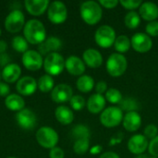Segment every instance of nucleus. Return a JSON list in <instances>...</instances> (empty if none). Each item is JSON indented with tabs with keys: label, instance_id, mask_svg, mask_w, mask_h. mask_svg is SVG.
<instances>
[{
	"label": "nucleus",
	"instance_id": "obj_48",
	"mask_svg": "<svg viewBox=\"0 0 158 158\" xmlns=\"http://www.w3.org/2000/svg\"><path fill=\"white\" fill-rule=\"evenodd\" d=\"M135 158H148V156L143 154V155H139V156H137Z\"/></svg>",
	"mask_w": 158,
	"mask_h": 158
},
{
	"label": "nucleus",
	"instance_id": "obj_30",
	"mask_svg": "<svg viewBox=\"0 0 158 158\" xmlns=\"http://www.w3.org/2000/svg\"><path fill=\"white\" fill-rule=\"evenodd\" d=\"M124 23L127 28L134 30L139 27L141 23V17L136 11H130L126 14L124 18Z\"/></svg>",
	"mask_w": 158,
	"mask_h": 158
},
{
	"label": "nucleus",
	"instance_id": "obj_47",
	"mask_svg": "<svg viewBox=\"0 0 158 158\" xmlns=\"http://www.w3.org/2000/svg\"><path fill=\"white\" fill-rule=\"evenodd\" d=\"M101 146H94V147H93L92 148V150H91V153L92 154H99L100 152H101Z\"/></svg>",
	"mask_w": 158,
	"mask_h": 158
},
{
	"label": "nucleus",
	"instance_id": "obj_44",
	"mask_svg": "<svg viewBox=\"0 0 158 158\" xmlns=\"http://www.w3.org/2000/svg\"><path fill=\"white\" fill-rule=\"evenodd\" d=\"M9 61H10V57L7 54H1L0 55V66L1 67H6V65L9 64Z\"/></svg>",
	"mask_w": 158,
	"mask_h": 158
},
{
	"label": "nucleus",
	"instance_id": "obj_45",
	"mask_svg": "<svg viewBox=\"0 0 158 158\" xmlns=\"http://www.w3.org/2000/svg\"><path fill=\"white\" fill-rule=\"evenodd\" d=\"M99 158H120V156L115 152H106L102 154Z\"/></svg>",
	"mask_w": 158,
	"mask_h": 158
},
{
	"label": "nucleus",
	"instance_id": "obj_18",
	"mask_svg": "<svg viewBox=\"0 0 158 158\" xmlns=\"http://www.w3.org/2000/svg\"><path fill=\"white\" fill-rule=\"evenodd\" d=\"M21 68L17 63H9L3 68L1 71L2 79L6 83H14L20 79Z\"/></svg>",
	"mask_w": 158,
	"mask_h": 158
},
{
	"label": "nucleus",
	"instance_id": "obj_2",
	"mask_svg": "<svg viewBox=\"0 0 158 158\" xmlns=\"http://www.w3.org/2000/svg\"><path fill=\"white\" fill-rule=\"evenodd\" d=\"M80 14L82 20L88 25H96L103 17V9L100 4L94 0L85 1L81 5Z\"/></svg>",
	"mask_w": 158,
	"mask_h": 158
},
{
	"label": "nucleus",
	"instance_id": "obj_41",
	"mask_svg": "<svg viewBox=\"0 0 158 158\" xmlns=\"http://www.w3.org/2000/svg\"><path fill=\"white\" fill-rule=\"evenodd\" d=\"M49 157L50 158H65V153L64 151L58 147L56 146L54 148H52L49 151Z\"/></svg>",
	"mask_w": 158,
	"mask_h": 158
},
{
	"label": "nucleus",
	"instance_id": "obj_3",
	"mask_svg": "<svg viewBox=\"0 0 158 158\" xmlns=\"http://www.w3.org/2000/svg\"><path fill=\"white\" fill-rule=\"evenodd\" d=\"M128 68V60L126 56L122 54L113 53L111 54L106 64V69L107 73L114 78L122 76Z\"/></svg>",
	"mask_w": 158,
	"mask_h": 158
},
{
	"label": "nucleus",
	"instance_id": "obj_35",
	"mask_svg": "<svg viewBox=\"0 0 158 158\" xmlns=\"http://www.w3.org/2000/svg\"><path fill=\"white\" fill-rule=\"evenodd\" d=\"M119 4L128 10L134 11L137 8H140L141 5L143 4V1L141 0H121L119 1Z\"/></svg>",
	"mask_w": 158,
	"mask_h": 158
},
{
	"label": "nucleus",
	"instance_id": "obj_15",
	"mask_svg": "<svg viewBox=\"0 0 158 158\" xmlns=\"http://www.w3.org/2000/svg\"><path fill=\"white\" fill-rule=\"evenodd\" d=\"M37 89V81L31 76L21 77L16 83V90L21 96H30L33 94Z\"/></svg>",
	"mask_w": 158,
	"mask_h": 158
},
{
	"label": "nucleus",
	"instance_id": "obj_25",
	"mask_svg": "<svg viewBox=\"0 0 158 158\" xmlns=\"http://www.w3.org/2000/svg\"><path fill=\"white\" fill-rule=\"evenodd\" d=\"M5 106L10 111H20L25 108V101L19 94H10L5 98Z\"/></svg>",
	"mask_w": 158,
	"mask_h": 158
},
{
	"label": "nucleus",
	"instance_id": "obj_28",
	"mask_svg": "<svg viewBox=\"0 0 158 158\" xmlns=\"http://www.w3.org/2000/svg\"><path fill=\"white\" fill-rule=\"evenodd\" d=\"M131 46V39L127 35L121 34L117 36L116 41L114 43V47L118 54L123 55L124 53H127L130 50Z\"/></svg>",
	"mask_w": 158,
	"mask_h": 158
},
{
	"label": "nucleus",
	"instance_id": "obj_40",
	"mask_svg": "<svg viewBox=\"0 0 158 158\" xmlns=\"http://www.w3.org/2000/svg\"><path fill=\"white\" fill-rule=\"evenodd\" d=\"M98 3L100 4L102 7H105L106 9H113L119 4V1L118 0H100Z\"/></svg>",
	"mask_w": 158,
	"mask_h": 158
},
{
	"label": "nucleus",
	"instance_id": "obj_31",
	"mask_svg": "<svg viewBox=\"0 0 158 158\" xmlns=\"http://www.w3.org/2000/svg\"><path fill=\"white\" fill-rule=\"evenodd\" d=\"M71 134L72 136L76 139H90L91 137V131L90 129L83 124H78L73 127L71 130Z\"/></svg>",
	"mask_w": 158,
	"mask_h": 158
},
{
	"label": "nucleus",
	"instance_id": "obj_27",
	"mask_svg": "<svg viewBox=\"0 0 158 158\" xmlns=\"http://www.w3.org/2000/svg\"><path fill=\"white\" fill-rule=\"evenodd\" d=\"M38 90L42 93H49L52 92L55 88V81L54 78L48 74H44L39 78L37 81Z\"/></svg>",
	"mask_w": 158,
	"mask_h": 158
},
{
	"label": "nucleus",
	"instance_id": "obj_39",
	"mask_svg": "<svg viewBox=\"0 0 158 158\" xmlns=\"http://www.w3.org/2000/svg\"><path fill=\"white\" fill-rule=\"evenodd\" d=\"M147 150L152 156L158 158V135L149 142Z\"/></svg>",
	"mask_w": 158,
	"mask_h": 158
},
{
	"label": "nucleus",
	"instance_id": "obj_52",
	"mask_svg": "<svg viewBox=\"0 0 158 158\" xmlns=\"http://www.w3.org/2000/svg\"><path fill=\"white\" fill-rule=\"evenodd\" d=\"M1 78H2V76H1V71H0V80H1Z\"/></svg>",
	"mask_w": 158,
	"mask_h": 158
},
{
	"label": "nucleus",
	"instance_id": "obj_11",
	"mask_svg": "<svg viewBox=\"0 0 158 158\" xmlns=\"http://www.w3.org/2000/svg\"><path fill=\"white\" fill-rule=\"evenodd\" d=\"M131 47L138 53L143 54L149 52L153 47L152 38L144 32H137L131 38Z\"/></svg>",
	"mask_w": 158,
	"mask_h": 158
},
{
	"label": "nucleus",
	"instance_id": "obj_7",
	"mask_svg": "<svg viewBox=\"0 0 158 158\" xmlns=\"http://www.w3.org/2000/svg\"><path fill=\"white\" fill-rule=\"evenodd\" d=\"M117 34L113 27L109 25L100 26L94 33V41L96 44L102 48H109L114 45Z\"/></svg>",
	"mask_w": 158,
	"mask_h": 158
},
{
	"label": "nucleus",
	"instance_id": "obj_32",
	"mask_svg": "<svg viewBox=\"0 0 158 158\" xmlns=\"http://www.w3.org/2000/svg\"><path fill=\"white\" fill-rule=\"evenodd\" d=\"M105 98L108 103L113 105L120 104L121 101L123 100L121 92L116 88H109L105 94Z\"/></svg>",
	"mask_w": 158,
	"mask_h": 158
},
{
	"label": "nucleus",
	"instance_id": "obj_21",
	"mask_svg": "<svg viewBox=\"0 0 158 158\" xmlns=\"http://www.w3.org/2000/svg\"><path fill=\"white\" fill-rule=\"evenodd\" d=\"M62 47V41L56 36H50L45 39L44 42L39 44L38 52L42 56H47L50 53L58 51Z\"/></svg>",
	"mask_w": 158,
	"mask_h": 158
},
{
	"label": "nucleus",
	"instance_id": "obj_36",
	"mask_svg": "<svg viewBox=\"0 0 158 158\" xmlns=\"http://www.w3.org/2000/svg\"><path fill=\"white\" fill-rule=\"evenodd\" d=\"M120 108H121L122 111L126 110L127 112H130V111H136L138 106H137V103L133 99L128 98V99H125V100L121 101Z\"/></svg>",
	"mask_w": 158,
	"mask_h": 158
},
{
	"label": "nucleus",
	"instance_id": "obj_6",
	"mask_svg": "<svg viewBox=\"0 0 158 158\" xmlns=\"http://www.w3.org/2000/svg\"><path fill=\"white\" fill-rule=\"evenodd\" d=\"M123 111L118 106H108L100 115L101 124L108 129L118 127L123 120Z\"/></svg>",
	"mask_w": 158,
	"mask_h": 158
},
{
	"label": "nucleus",
	"instance_id": "obj_51",
	"mask_svg": "<svg viewBox=\"0 0 158 158\" xmlns=\"http://www.w3.org/2000/svg\"><path fill=\"white\" fill-rule=\"evenodd\" d=\"M148 158H157V157H155V156H150V157Z\"/></svg>",
	"mask_w": 158,
	"mask_h": 158
},
{
	"label": "nucleus",
	"instance_id": "obj_9",
	"mask_svg": "<svg viewBox=\"0 0 158 158\" xmlns=\"http://www.w3.org/2000/svg\"><path fill=\"white\" fill-rule=\"evenodd\" d=\"M47 18L53 24L64 23L68 19V8L62 1H53L47 8Z\"/></svg>",
	"mask_w": 158,
	"mask_h": 158
},
{
	"label": "nucleus",
	"instance_id": "obj_20",
	"mask_svg": "<svg viewBox=\"0 0 158 158\" xmlns=\"http://www.w3.org/2000/svg\"><path fill=\"white\" fill-rule=\"evenodd\" d=\"M82 60L87 67L97 69L103 64V56L97 49L88 48L82 54Z\"/></svg>",
	"mask_w": 158,
	"mask_h": 158
},
{
	"label": "nucleus",
	"instance_id": "obj_33",
	"mask_svg": "<svg viewBox=\"0 0 158 158\" xmlns=\"http://www.w3.org/2000/svg\"><path fill=\"white\" fill-rule=\"evenodd\" d=\"M90 149V139L76 140L73 144V151L77 155H84Z\"/></svg>",
	"mask_w": 158,
	"mask_h": 158
},
{
	"label": "nucleus",
	"instance_id": "obj_46",
	"mask_svg": "<svg viewBox=\"0 0 158 158\" xmlns=\"http://www.w3.org/2000/svg\"><path fill=\"white\" fill-rule=\"evenodd\" d=\"M7 49V44L4 40H0V55L4 54Z\"/></svg>",
	"mask_w": 158,
	"mask_h": 158
},
{
	"label": "nucleus",
	"instance_id": "obj_49",
	"mask_svg": "<svg viewBox=\"0 0 158 158\" xmlns=\"http://www.w3.org/2000/svg\"><path fill=\"white\" fill-rule=\"evenodd\" d=\"M6 158H17V157H14V156H9V157H6Z\"/></svg>",
	"mask_w": 158,
	"mask_h": 158
},
{
	"label": "nucleus",
	"instance_id": "obj_37",
	"mask_svg": "<svg viewBox=\"0 0 158 158\" xmlns=\"http://www.w3.org/2000/svg\"><path fill=\"white\" fill-rule=\"evenodd\" d=\"M146 34L150 37H156L158 36V20H154L148 22L145 26Z\"/></svg>",
	"mask_w": 158,
	"mask_h": 158
},
{
	"label": "nucleus",
	"instance_id": "obj_14",
	"mask_svg": "<svg viewBox=\"0 0 158 158\" xmlns=\"http://www.w3.org/2000/svg\"><path fill=\"white\" fill-rule=\"evenodd\" d=\"M148 139L143 134H135L130 138L127 143L128 150L136 156L143 155L148 149Z\"/></svg>",
	"mask_w": 158,
	"mask_h": 158
},
{
	"label": "nucleus",
	"instance_id": "obj_12",
	"mask_svg": "<svg viewBox=\"0 0 158 158\" xmlns=\"http://www.w3.org/2000/svg\"><path fill=\"white\" fill-rule=\"evenodd\" d=\"M73 96V90L71 86L66 83H60L51 92V99L56 104H64L69 102Z\"/></svg>",
	"mask_w": 158,
	"mask_h": 158
},
{
	"label": "nucleus",
	"instance_id": "obj_26",
	"mask_svg": "<svg viewBox=\"0 0 158 158\" xmlns=\"http://www.w3.org/2000/svg\"><path fill=\"white\" fill-rule=\"evenodd\" d=\"M94 80L89 75L83 74L82 76L79 77V79L76 81V87L77 89L84 94L90 93L94 88Z\"/></svg>",
	"mask_w": 158,
	"mask_h": 158
},
{
	"label": "nucleus",
	"instance_id": "obj_29",
	"mask_svg": "<svg viewBox=\"0 0 158 158\" xmlns=\"http://www.w3.org/2000/svg\"><path fill=\"white\" fill-rule=\"evenodd\" d=\"M11 46L18 53L24 54L25 52L29 50V43L23 36H20V35H17L12 38Z\"/></svg>",
	"mask_w": 158,
	"mask_h": 158
},
{
	"label": "nucleus",
	"instance_id": "obj_8",
	"mask_svg": "<svg viewBox=\"0 0 158 158\" xmlns=\"http://www.w3.org/2000/svg\"><path fill=\"white\" fill-rule=\"evenodd\" d=\"M25 15L20 9H13L5 19V29L10 33H17L25 26Z\"/></svg>",
	"mask_w": 158,
	"mask_h": 158
},
{
	"label": "nucleus",
	"instance_id": "obj_43",
	"mask_svg": "<svg viewBox=\"0 0 158 158\" xmlns=\"http://www.w3.org/2000/svg\"><path fill=\"white\" fill-rule=\"evenodd\" d=\"M10 87L7 83L0 81V96L1 97H6L10 94Z\"/></svg>",
	"mask_w": 158,
	"mask_h": 158
},
{
	"label": "nucleus",
	"instance_id": "obj_19",
	"mask_svg": "<svg viewBox=\"0 0 158 158\" xmlns=\"http://www.w3.org/2000/svg\"><path fill=\"white\" fill-rule=\"evenodd\" d=\"M122 125L127 131H137L142 126V117L137 111H130L124 115Z\"/></svg>",
	"mask_w": 158,
	"mask_h": 158
},
{
	"label": "nucleus",
	"instance_id": "obj_16",
	"mask_svg": "<svg viewBox=\"0 0 158 158\" xmlns=\"http://www.w3.org/2000/svg\"><path fill=\"white\" fill-rule=\"evenodd\" d=\"M65 69L72 76H82L86 69L83 60L77 56H70L65 60Z\"/></svg>",
	"mask_w": 158,
	"mask_h": 158
},
{
	"label": "nucleus",
	"instance_id": "obj_1",
	"mask_svg": "<svg viewBox=\"0 0 158 158\" xmlns=\"http://www.w3.org/2000/svg\"><path fill=\"white\" fill-rule=\"evenodd\" d=\"M23 37L31 44H40L46 39V30L42 21L31 19L26 21L23 28Z\"/></svg>",
	"mask_w": 158,
	"mask_h": 158
},
{
	"label": "nucleus",
	"instance_id": "obj_10",
	"mask_svg": "<svg viewBox=\"0 0 158 158\" xmlns=\"http://www.w3.org/2000/svg\"><path fill=\"white\" fill-rule=\"evenodd\" d=\"M21 62L25 69L31 71L39 70L44 67V57L36 50H28L22 54Z\"/></svg>",
	"mask_w": 158,
	"mask_h": 158
},
{
	"label": "nucleus",
	"instance_id": "obj_23",
	"mask_svg": "<svg viewBox=\"0 0 158 158\" xmlns=\"http://www.w3.org/2000/svg\"><path fill=\"white\" fill-rule=\"evenodd\" d=\"M141 19L146 21H154L158 19V6L154 2H143L139 8Z\"/></svg>",
	"mask_w": 158,
	"mask_h": 158
},
{
	"label": "nucleus",
	"instance_id": "obj_22",
	"mask_svg": "<svg viewBox=\"0 0 158 158\" xmlns=\"http://www.w3.org/2000/svg\"><path fill=\"white\" fill-rule=\"evenodd\" d=\"M106 104V100L105 96L103 94H99L95 93L89 97V99L86 103V106L90 113L99 114L105 110Z\"/></svg>",
	"mask_w": 158,
	"mask_h": 158
},
{
	"label": "nucleus",
	"instance_id": "obj_13",
	"mask_svg": "<svg viewBox=\"0 0 158 158\" xmlns=\"http://www.w3.org/2000/svg\"><path fill=\"white\" fill-rule=\"evenodd\" d=\"M16 121L18 125L24 130H32L37 124V117L33 111L24 108L16 114Z\"/></svg>",
	"mask_w": 158,
	"mask_h": 158
},
{
	"label": "nucleus",
	"instance_id": "obj_4",
	"mask_svg": "<svg viewBox=\"0 0 158 158\" xmlns=\"http://www.w3.org/2000/svg\"><path fill=\"white\" fill-rule=\"evenodd\" d=\"M35 138L40 146L49 150L56 147L59 141L58 133L53 128L48 126L39 128L36 131Z\"/></svg>",
	"mask_w": 158,
	"mask_h": 158
},
{
	"label": "nucleus",
	"instance_id": "obj_24",
	"mask_svg": "<svg viewBox=\"0 0 158 158\" xmlns=\"http://www.w3.org/2000/svg\"><path fill=\"white\" fill-rule=\"evenodd\" d=\"M55 117L56 120L62 125H69L74 120V113L72 109L64 105L58 106L56 108Z\"/></svg>",
	"mask_w": 158,
	"mask_h": 158
},
{
	"label": "nucleus",
	"instance_id": "obj_50",
	"mask_svg": "<svg viewBox=\"0 0 158 158\" xmlns=\"http://www.w3.org/2000/svg\"><path fill=\"white\" fill-rule=\"evenodd\" d=\"M1 33H2V31H1V28H0V36H1Z\"/></svg>",
	"mask_w": 158,
	"mask_h": 158
},
{
	"label": "nucleus",
	"instance_id": "obj_5",
	"mask_svg": "<svg viewBox=\"0 0 158 158\" xmlns=\"http://www.w3.org/2000/svg\"><path fill=\"white\" fill-rule=\"evenodd\" d=\"M44 69L46 74L57 76L65 69V58L57 52L50 53L44 59Z\"/></svg>",
	"mask_w": 158,
	"mask_h": 158
},
{
	"label": "nucleus",
	"instance_id": "obj_42",
	"mask_svg": "<svg viewBox=\"0 0 158 158\" xmlns=\"http://www.w3.org/2000/svg\"><path fill=\"white\" fill-rule=\"evenodd\" d=\"M95 92L96 94H106V91L108 90L107 89V83L104 81H98L96 84H95Z\"/></svg>",
	"mask_w": 158,
	"mask_h": 158
},
{
	"label": "nucleus",
	"instance_id": "obj_17",
	"mask_svg": "<svg viewBox=\"0 0 158 158\" xmlns=\"http://www.w3.org/2000/svg\"><path fill=\"white\" fill-rule=\"evenodd\" d=\"M50 2L48 0H25L24 6L29 14L34 17H40L48 8Z\"/></svg>",
	"mask_w": 158,
	"mask_h": 158
},
{
	"label": "nucleus",
	"instance_id": "obj_34",
	"mask_svg": "<svg viewBox=\"0 0 158 158\" xmlns=\"http://www.w3.org/2000/svg\"><path fill=\"white\" fill-rule=\"evenodd\" d=\"M69 105H70L71 109H73L75 111H81L86 106V101L83 96H81L80 94H76L71 97V99L69 101Z\"/></svg>",
	"mask_w": 158,
	"mask_h": 158
},
{
	"label": "nucleus",
	"instance_id": "obj_38",
	"mask_svg": "<svg viewBox=\"0 0 158 158\" xmlns=\"http://www.w3.org/2000/svg\"><path fill=\"white\" fill-rule=\"evenodd\" d=\"M143 135L147 138V139H154L158 135V128L156 125L155 124H149L144 128V131H143Z\"/></svg>",
	"mask_w": 158,
	"mask_h": 158
}]
</instances>
